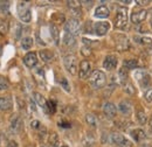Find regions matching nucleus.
Here are the masks:
<instances>
[{
	"mask_svg": "<svg viewBox=\"0 0 152 147\" xmlns=\"http://www.w3.org/2000/svg\"><path fill=\"white\" fill-rule=\"evenodd\" d=\"M150 1H137V4H142V5H145V4H149Z\"/></svg>",
	"mask_w": 152,
	"mask_h": 147,
	"instance_id": "40",
	"label": "nucleus"
},
{
	"mask_svg": "<svg viewBox=\"0 0 152 147\" xmlns=\"http://www.w3.org/2000/svg\"><path fill=\"white\" fill-rule=\"evenodd\" d=\"M103 112H104V114L108 118H115L116 114H117V108H116V105H115L114 103L108 102L103 106Z\"/></svg>",
	"mask_w": 152,
	"mask_h": 147,
	"instance_id": "12",
	"label": "nucleus"
},
{
	"mask_svg": "<svg viewBox=\"0 0 152 147\" xmlns=\"http://www.w3.org/2000/svg\"><path fill=\"white\" fill-rule=\"evenodd\" d=\"M8 89V82L0 76V90H7Z\"/></svg>",
	"mask_w": 152,
	"mask_h": 147,
	"instance_id": "31",
	"label": "nucleus"
},
{
	"mask_svg": "<svg viewBox=\"0 0 152 147\" xmlns=\"http://www.w3.org/2000/svg\"><path fill=\"white\" fill-rule=\"evenodd\" d=\"M47 110L49 111L50 113H54V112L56 111V104H55V102L49 100V102L47 103Z\"/></svg>",
	"mask_w": 152,
	"mask_h": 147,
	"instance_id": "29",
	"label": "nucleus"
},
{
	"mask_svg": "<svg viewBox=\"0 0 152 147\" xmlns=\"http://www.w3.org/2000/svg\"><path fill=\"white\" fill-rule=\"evenodd\" d=\"M8 32V25L6 22H1L0 23V33L1 34H6Z\"/></svg>",
	"mask_w": 152,
	"mask_h": 147,
	"instance_id": "32",
	"label": "nucleus"
},
{
	"mask_svg": "<svg viewBox=\"0 0 152 147\" xmlns=\"http://www.w3.org/2000/svg\"><path fill=\"white\" fill-rule=\"evenodd\" d=\"M89 82L95 89H101L107 83V76L101 70H94L89 77Z\"/></svg>",
	"mask_w": 152,
	"mask_h": 147,
	"instance_id": "1",
	"label": "nucleus"
},
{
	"mask_svg": "<svg viewBox=\"0 0 152 147\" xmlns=\"http://www.w3.org/2000/svg\"><path fill=\"white\" fill-rule=\"evenodd\" d=\"M128 23V9L125 7H119L117 9V14L115 18V26L116 28L124 29Z\"/></svg>",
	"mask_w": 152,
	"mask_h": 147,
	"instance_id": "2",
	"label": "nucleus"
},
{
	"mask_svg": "<svg viewBox=\"0 0 152 147\" xmlns=\"http://www.w3.org/2000/svg\"><path fill=\"white\" fill-rule=\"evenodd\" d=\"M86 122L88 123V125H90L91 127H96L97 126V118H96L94 114H91V113H88L87 116H86Z\"/></svg>",
	"mask_w": 152,
	"mask_h": 147,
	"instance_id": "25",
	"label": "nucleus"
},
{
	"mask_svg": "<svg viewBox=\"0 0 152 147\" xmlns=\"http://www.w3.org/2000/svg\"><path fill=\"white\" fill-rule=\"evenodd\" d=\"M131 135H132V138L137 141V143H139V141L144 140V139H145V137H146L145 132L140 129H136V130H133V131H131Z\"/></svg>",
	"mask_w": 152,
	"mask_h": 147,
	"instance_id": "18",
	"label": "nucleus"
},
{
	"mask_svg": "<svg viewBox=\"0 0 152 147\" xmlns=\"http://www.w3.org/2000/svg\"><path fill=\"white\" fill-rule=\"evenodd\" d=\"M63 64L67 71L72 75H76L77 73V58L74 55H67L63 58Z\"/></svg>",
	"mask_w": 152,
	"mask_h": 147,
	"instance_id": "5",
	"label": "nucleus"
},
{
	"mask_svg": "<svg viewBox=\"0 0 152 147\" xmlns=\"http://www.w3.org/2000/svg\"><path fill=\"white\" fill-rule=\"evenodd\" d=\"M110 139H111V143L117 145L118 147H132L131 141H129L124 135H122L119 133H113Z\"/></svg>",
	"mask_w": 152,
	"mask_h": 147,
	"instance_id": "7",
	"label": "nucleus"
},
{
	"mask_svg": "<svg viewBox=\"0 0 152 147\" xmlns=\"http://www.w3.org/2000/svg\"><path fill=\"white\" fill-rule=\"evenodd\" d=\"M34 99H35V102L38 103L41 108H43L45 110H47V102H46L45 97H43L41 93H39V92H34Z\"/></svg>",
	"mask_w": 152,
	"mask_h": 147,
	"instance_id": "19",
	"label": "nucleus"
},
{
	"mask_svg": "<svg viewBox=\"0 0 152 147\" xmlns=\"http://www.w3.org/2000/svg\"><path fill=\"white\" fill-rule=\"evenodd\" d=\"M136 119H137V122H138L139 124H142V125L146 124V122H148L146 113H145L144 111H142V110L137 111V112H136Z\"/></svg>",
	"mask_w": 152,
	"mask_h": 147,
	"instance_id": "22",
	"label": "nucleus"
},
{
	"mask_svg": "<svg viewBox=\"0 0 152 147\" xmlns=\"http://www.w3.org/2000/svg\"><path fill=\"white\" fill-rule=\"evenodd\" d=\"M13 103L10 97H0V110L8 111L12 109Z\"/></svg>",
	"mask_w": 152,
	"mask_h": 147,
	"instance_id": "16",
	"label": "nucleus"
},
{
	"mask_svg": "<svg viewBox=\"0 0 152 147\" xmlns=\"http://www.w3.org/2000/svg\"><path fill=\"white\" fill-rule=\"evenodd\" d=\"M50 34H52V37H53L55 44H58L60 43V32L55 25H50Z\"/></svg>",
	"mask_w": 152,
	"mask_h": 147,
	"instance_id": "21",
	"label": "nucleus"
},
{
	"mask_svg": "<svg viewBox=\"0 0 152 147\" xmlns=\"http://www.w3.org/2000/svg\"><path fill=\"white\" fill-rule=\"evenodd\" d=\"M82 54L83 55H90V48H83L82 49Z\"/></svg>",
	"mask_w": 152,
	"mask_h": 147,
	"instance_id": "38",
	"label": "nucleus"
},
{
	"mask_svg": "<svg viewBox=\"0 0 152 147\" xmlns=\"http://www.w3.org/2000/svg\"><path fill=\"white\" fill-rule=\"evenodd\" d=\"M48 143H49V145H50L52 147L60 146V140H58V135H57V133L53 132V133L49 135V138H48Z\"/></svg>",
	"mask_w": 152,
	"mask_h": 147,
	"instance_id": "23",
	"label": "nucleus"
},
{
	"mask_svg": "<svg viewBox=\"0 0 152 147\" xmlns=\"http://www.w3.org/2000/svg\"><path fill=\"white\" fill-rule=\"evenodd\" d=\"M110 11L107 6H98L95 9V17L99 19H105L109 17Z\"/></svg>",
	"mask_w": 152,
	"mask_h": 147,
	"instance_id": "14",
	"label": "nucleus"
},
{
	"mask_svg": "<svg viewBox=\"0 0 152 147\" xmlns=\"http://www.w3.org/2000/svg\"><path fill=\"white\" fill-rule=\"evenodd\" d=\"M118 109H119V111H121L123 114L128 116V114H130L131 111H132V104H131L129 100H123V102L119 103Z\"/></svg>",
	"mask_w": 152,
	"mask_h": 147,
	"instance_id": "15",
	"label": "nucleus"
},
{
	"mask_svg": "<svg viewBox=\"0 0 152 147\" xmlns=\"http://www.w3.org/2000/svg\"><path fill=\"white\" fill-rule=\"evenodd\" d=\"M146 14H148V12L145 11V9H134L132 12V14H131V21H132V23H140V22H143L145 19H146Z\"/></svg>",
	"mask_w": 152,
	"mask_h": 147,
	"instance_id": "11",
	"label": "nucleus"
},
{
	"mask_svg": "<svg viewBox=\"0 0 152 147\" xmlns=\"http://www.w3.org/2000/svg\"><path fill=\"white\" fill-rule=\"evenodd\" d=\"M145 99H146V102H149V103H151L152 104V89H149V90L146 91Z\"/></svg>",
	"mask_w": 152,
	"mask_h": 147,
	"instance_id": "34",
	"label": "nucleus"
},
{
	"mask_svg": "<svg viewBox=\"0 0 152 147\" xmlns=\"http://www.w3.org/2000/svg\"><path fill=\"white\" fill-rule=\"evenodd\" d=\"M18 14L22 22H29L32 20V11L26 2H20L18 5Z\"/></svg>",
	"mask_w": 152,
	"mask_h": 147,
	"instance_id": "3",
	"label": "nucleus"
},
{
	"mask_svg": "<svg viewBox=\"0 0 152 147\" xmlns=\"http://www.w3.org/2000/svg\"><path fill=\"white\" fill-rule=\"evenodd\" d=\"M39 55H40V57H41V60L43 61V62H50L52 60H53V57H54V55H53V53L50 52V50H41L40 53H39Z\"/></svg>",
	"mask_w": 152,
	"mask_h": 147,
	"instance_id": "20",
	"label": "nucleus"
},
{
	"mask_svg": "<svg viewBox=\"0 0 152 147\" xmlns=\"http://www.w3.org/2000/svg\"><path fill=\"white\" fill-rule=\"evenodd\" d=\"M118 60L115 55H108L103 61V68L107 70H114L117 67Z\"/></svg>",
	"mask_w": 152,
	"mask_h": 147,
	"instance_id": "10",
	"label": "nucleus"
},
{
	"mask_svg": "<svg viewBox=\"0 0 152 147\" xmlns=\"http://www.w3.org/2000/svg\"><path fill=\"white\" fill-rule=\"evenodd\" d=\"M118 77L121 79L122 83H126V79H128V71L125 69H121L118 71Z\"/></svg>",
	"mask_w": 152,
	"mask_h": 147,
	"instance_id": "28",
	"label": "nucleus"
},
{
	"mask_svg": "<svg viewBox=\"0 0 152 147\" xmlns=\"http://www.w3.org/2000/svg\"><path fill=\"white\" fill-rule=\"evenodd\" d=\"M142 42H143L144 44H146V43H148V44H152V40L149 39V37H143V39H142Z\"/></svg>",
	"mask_w": 152,
	"mask_h": 147,
	"instance_id": "36",
	"label": "nucleus"
},
{
	"mask_svg": "<svg viewBox=\"0 0 152 147\" xmlns=\"http://www.w3.org/2000/svg\"><path fill=\"white\" fill-rule=\"evenodd\" d=\"M134 77H136V79L138 81V83H139V85H140L142 88L146 89V88L150 87L151 78H150V75L146 73V71H144V70H138V71H136V74H134Z\"/></svg>",
	"mask_w": 152,
	"mask_h": 147,
	"instance_id": "6",
	"label": "nucleus"
},
{
	"mask_svg": "<svg viewBox=\"0 0 152 147\" xmlns=\"http://www.w3.org/2000/svg\"><path fill=\"white\" fill-rule=\"evenodd\" d=\"M31 126H32V129L33 130H39L40 129V126H41V124H40L39 120H33V122L31 123Z\"/></svg>",
	"mask_w": 152,
	"mask_h": 147,
	"instance_id": "35",
	"label": "nucleus"
},
{
	"mask_svg": "<svg viewBox=\"0 0 152 147\" xmlns=\"http://www.w3.org/2000/svg\"><path fill=\"white\" fill-rule=\"evenodd\" d=\"M150 126H151V130H152V117H151V119H150Z\"/></svg>",
	"mask_w": 152,
	"mask_h": 147,
	"instance_id": "41",
	"label": "nucleus"
},
{
	"mask_svg": "<svg viewBox=\"0 0 152 147\" xmlns=\"http://www.w3.org/2000/svg\"><path fill=\"white\" fill-rule=\"evenodd\" d=\"M63 42L66 46H74L75 44V37L69 33H64L63 35Z\"/></svg>",
	"mask_w": 152,
	"mask_h": 147,
	"instance_id": "24",
	"label": "nucleus"
},
{
	"mask_svg": "<svg viewBox=\"0 0 152 147\" xmlns=\"http://www.w3.org/2000/svg\"><path fill=\"white\" fill-rule=\"evenodd\" d=\"M58 125H60L61 127H64V129L70 127V124H69V123H58Z\"/></svg>",
	"mask_w": 152,
	"mask_h": 147,
	"instance_id": "39",
	"label": "nucleus"
},
{
	"mask_svg": "<svg viewBox=\"0 0 152 147\" xmlns=\"http://www.w3.org/2000/svg\"><path fill=\"white\" fill-rule=\"evenodd\" d=\"M64 29H66V33H69L73 36H76L81 33V23L77 19H69L66 22Z\"/></svg>",
	"mask_w": 152,
	"mask_h": 147,
	"instance_id": "4",
	"label": "nucleus"
},
{
	"mask_svg": "<svg viewBox=\"0 0 152 147\" xmlns=\"http://www.w3.org/2000/svg\"><path fill=\"white\" fill-rule=\"evenodd\" d=\"M6 147H18V144H17L15 141L11 140V141H8V143H7V145H6Z\"/></svg>",
	"mask_w": 152,
	"mask_h": 147,
	"instance_id": "37",
	"label": "nucleus"
},
{
	"mask_svg": "<svg viewBox=\"0 0 152 147\" xmlns=\"http://www.w3.org/2000/svg\"><path fill=\"white\" fill-rule=\"evenodd\" d=\"M91 65L89 63V61H82L80 64V69H78V77L81 79H86L88 77H90L91 75Z\"/></svg>",
	"mask_w": 152,
	"mask_h": 147,
	"instance_id": "8",
	"label": "nucleus"
},
{
	"mask_svg": "<svg viewBox=\"0 0 152 147\" xmlns=\"http://www.w3.org/2000/svg\"><path fill=\"white\" fill-rule=\"evenodd\" d=\"M110 29V23L107 22V21H99V22H96L95 26H94V31H95V34L98 36H103L105 35Z\"/></svg>",
	"mask_w": 152,
	"mask_h": 147,
	"instance_id": "9",
	"label": "nucleus"
},
{
	"mask_svg": "<svg viewBox=\"0 0 152 147\" xmlns=\"http://www.w3.org/2000/svg\"><path fill=\"white\" fill-rule=\"evenodd\" d=\"M23 63L28 68H34L38 63V56L35 53H28L27 55L23 57Z\"/></svg>",
	"mask_w": 152,
	"mask_h": 147,
	"instance_id": "13",
	"label": "nucleus"
},
{
	"mask_svg": "<svg viewBox=\"0 0 152 147\" xmlns=\"http://www.w3.org/2000/svg\"><path fill=\"white\" fill-rule=\"evenodd\" d=\"M61 147H68V146H66V145H62Z\"/></svg>",
	"mask_w": 152,
	"mask_h": 147,
	"instance_id": "42",
	"label": "nucleus"
},
{
	"mask_svg": "<svg viewBox=\"0 0 152 147\" xmlns=\"http://www.w3.org/2000/svg\"><path fill=\"white\" fill-rule=\"evenodd\" d=\"M138 65V62L136 60H128L124 62V67H126L128 69H136Z\"/></svg>",
	"mask_w": 152,
	"mask_h": 147,
	"instance_id": "27",
	"label": "nucleus"
},
{
	"mask_svg": "<svg viewBox=\"0 0 152 147\" xmlns=\"http://www.w3.org/2000/svg\"><path fill=\"white\" fill-rule=\"evenodd\" d=\"M32 46H33V39H32V37H25V39H22V41H21V47H22L23 49L28 50V49L32 48Z\"/></svg>",
	"mask_w": 152,
	"mask_h": 147,
	"instance_id": "26",
	"label": "nucleus"
},
{
	"mask_svg": "<svg viewBox=\"0 0 152 147\" xmlns=\"http://www.w3.org/2000/svg\"><path fill=\"white\" fill-rule=\"evenodd\" d=\"M0 55H1V47H0Z\"/></svg>",
	"mask_w": 152,
	"mask_h": 147,
	"instance_id": "43",
	"label": "nucleus"
},
{
	"mask_svg": "<svg viewBox=\"0 0 152 147\" xmlns=\"http://www.w3.org/2000/svg\"><path fill=\"white\" fill-rule=\"evenodd\" d=\"M21 126H22V120H21V118H20L19 116H13L12 117V119H11V129L13 130V131H15V132H18L20 129H21Z\"/></svg>",
	"mask_w": 152,
	"mask_h": 147,
	"instance_id": "17",
	"label": "nucleus"
},
{
	"mask_svg": "<svg viewBox=\"0 0 152 147\" xmlns=\"http://www.w3.org/2000/svg\"><path fill=\"white\" fill-rule=\"evenodd\" d=\"M61 85L63 87V89L66 90V91H70V87H69V84H68V81H67V78H62L61 79Z\"/></svg>",
	"mask_w": 152,
	"mask_h": 147,
	"instance_id": "33",
	"label": "nucleus"
},
{
	"mask_svg": "<svg viewBox=\"0 0 152 147\" xmlns=\"http://www.w3.org/2000/svg\"><path fill=\"white\" fill-rule=\"evenodd\" d=\"M67 4H68V7H70L74 11H78V8H80V2L78 1H68Z\"/></svg>",
	"mask_w": 152,
	"mask_h": 147,
	"instance_id": "30",
	"label": "nucleus"
},
{
	"mask_svg": "<svg viewBox=\"0 0 152 147\" xmlns=\"http://www.w3.org/2000/svg\"><path fill=\"white\" fill-rule=\"evenodd\" d=\"M41 147H45V146H41Z\"/></svg>",
	"mask_w": 152,
	"mask_h": 147,
	"instance_id": "45",
	"label": "nucleus"
},
{
	"mask_svg": "<svg viewBox=\"0 0 152 147\" xmlns=\"http://www.w3.org/2000/svg\"><path fill=\"white\" fill-rule=\"evenodd\" d=\"M151 28H152V20H151Z\"/></svg>",
	"mask_w": 152,
	"mask_h": 147,
	"instance_id": "44",
	"label": "nucleus"
}]
</instances>
